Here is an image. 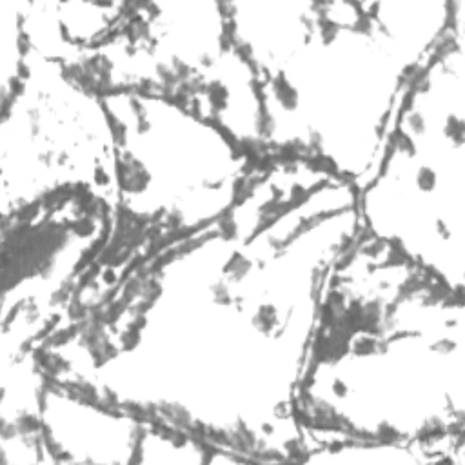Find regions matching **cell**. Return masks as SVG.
I'll return each instance as SVG.
<instances>
[{"mask_svg":"<svg viewBox=\"0 0 465 465\" xmlns=\"http://www.w3.org/2000/svg\"><path fill=\"white\" fill-rule=\"evenodd\" d=\"M113 209L67 194L2 220V367L36 356L102 251Z\"/></svg>","mask_w":465,"mask_h":465,"instance_id":"ba28073f","label":"cell"},{"mask_svg":"<svg viewBox=\"0 0 465 465\" xmlns=\"http://www.w3.org/2000/svg\"><path fill=\"white\" fill-rule=\"evenodd\" d=\"M251 65L269 162H311L360 191L421 67L465 0L223 2Z\"/></svg>","mask_w":465,"mask_h":465,"instance_id":"7a4b0ae2","label":"cell"},{"mask_svg":"<svg viewBox=\"0 0 465 465\" xmlns=\"http://www.w3.org/2000/svg\"><path fill=\"white\" fill-rule=\"evenodd\" d=\"M76 193L114 211L113 122L98 91L25 45L20 78L2 100L0 216Z\"/></svg>","mask_w":465,"mask_h":465,"instance_id":"52a82bcc","label":"cell"},{"mask_svg":"<svg viewBox=\"0 0 465 465\" xmlns=\"http://www.w3.org/2000/svg\"><path fill=\"white\" fill-rule=\"evenodd\" d=\"M71 71L100 94L174 100L269 163L258 84L232 40L223 2H129L111 38Z\"/></svg>","mask_w":465,"mask_h":465,"instance_id":"8992f818","label":"cell"},{"mask_svg":"<svg viewBox=\"0 0 465 465\" xmlns=\"http://www.w3.org/2000/svg\"><path fill=\"white\" fill-rule=\"evenodd\" d=\"M356 205L363 232L465 294V18L409 85Z\"/></svg>","mask_w":465,"mask_h":465,"instance_id":"5b68a950","label":"cell"},{"mask_svg":"<svg viewBox=\"0 0 465 465\" xmlns=\"http://www.w3.org/2000/svg\"><path fill=\"white\" fill-rule=\"evenodd\" d=\"M294 409L312 449L465 434V294L360 231L327 274Z\"/></svg>","mask_w":465,"mask_h":465,"instance_id":"3957f363","label":"cell"},{"mask_svg":"<svg viewBox=\"0 0 465 465\" xmlns=\"http://www.w3.org/2000/svg\"><path fill=\"white\" fill-rule=\"evenodd\" d=\"M0 461L9 463H53L44 443L40 425L24 429H0Z\"/></svg>","mask_w":465,"mask_h":465,"instance_id":"4fadbf2b","label":"cell"},{"mask_svg":"<svg viewBox=\"0 0 465 465\" xmlns=\"http://www.w3.org/2000/svg\"><path fill=\"white\" fill-rule=\"evenodd\" d=\"M360 231L349 182L311 162H271L225 218L62 320L36 349L40 369L243 463H302L312 445L296 391L327 274Z\"/></svg>","mask_w":465,"mask_h":465,"instance_id":"6da1fadb","label":"cell"},{"mask_svg":"<svg viewBox=\"0 0 465 465\" xmlns=\"http://www.w3.org/2000/svg\"><path fill=\"white\" fill-rule=\"evenodd\" d=\"M25 42L15 0L0 2V100L7 98L22 73Z\"/></svg>","mask_w":465,"mask_h":465,"instance_id":"7c38bea8","label":"cell"},{"mask_svg":"<svg viewBox=\"0 0 465 465\" xmlns=\"http://www.w3.org/2000/svg\"><path fill=\"white\" fill-rule=\"evenodd\" d=\"M114 129L107 240L64 320L100 305L142 262L225 218L267 165L218 124L154 94H102Z\"/></svg>","mask_w":465,"mask_h":465,"instance_id":"277c9868","label":"cell"},{"mask_svg":"<svg viewBox=\"0 0 465 465\" xmlns=\"http://www.w3.org/2000/svg\"><path fill=\"white\" fill-rule=\"evenodd\" d=\"M465 434H450L418 441H361L347 440L311 449L302 463L340 465H420L465 463Z\"/></svg>","mask_w":465,"mask_h":465,"instance_id":"8fae6325","label":"cell"},{"mask_svg":"<svg viewBox=\"0 0 465 465\" xmlns=\"http://www.w3.org/2000/svg\"><path fill=\"white\" fill-rule=\"evenodd\" d=\"M15 2L25 45L65 67L78 65L111 38L129 5V2Z\"/></svg>","mask_w":465,"mask_h":465,"instance_id":"30bf717a","label":"cell"},{"mask_svg":"<svg viewBox=\"0 0 465 465\" xmlns=\"http://www.w3.org/2000/svg\"><path fill=\"white\" fill-rule=\"evenodd\" d=\"M145 420L47 383L40 430L53 463H134Z\"/></svg>","mask_w":465,"mask_h":465,"instance_id":"9c48e42d","label":"cell"}]
</instances>
